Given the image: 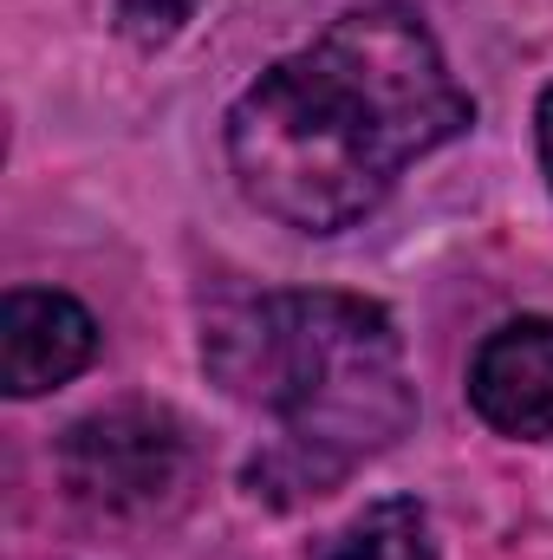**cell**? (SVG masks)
Instances as JSON below:
<instances>
[{"mask_svg": "<svg viewBox=\"0 0 553 560\" xmlns=\"http://www.w3.org/2000/svg\"><path fill=\"white\" fill-rule=\"evenodd\" d=\"M469 125L475 98L449 79L416 7L372 0L235 98L228 163L261 215L299 235H339Z\"/></svg>", "mask_w": 553, "mask_h": 560, "instance_id": "obj_1", "label": "cell"}, {"mask_svg": "<svg viewBox=\"0 0 553 560\" xmlns=\"http://www.w3.org/2000/svg\"><path fill=\"white\" fill-rule=\"evenodd\" d=\"M202 359L235 405L280 423V443L255 463V489L326 495L416 418L404 339L358 293H261L209 326Z\"/></svg>", "mask_w": 553, "mask_h": 560, "instance_id": "obj_2", "label": "cell"}, {"mask_svg": "<svg viewBox=\"0 0 553 560\" xmlns=\"http://www.w3.org/2000/svg\"><path fill=\"white\" fill-rule=\"evenodd\" d=\"M59 482L92 515H156L189 482V436L163 405H111L59 436Z\"/></svg>", "mask_w": 553, "mask_h": 560, "instance_id": "obj_3", "label": "cell"}, {"mask_svg": "<svg viewBox=\"0 0 553 560\" xmlns=\"http://www.w3.org/2000/svg\"><path fill=\"white\" fill-rule=\"evenodd\" d=\"M98 352V319L52 287H13L0 300V392L39 398L79 378Z\"/></svg>", "mask_w": 553, "mask_h": 560, "instance_id": "obj_4", "label": "cell"}, {"mask_svg": "<svg viewBox=\"0 0 553 560\" xmlns=\"http://www.w3.org/2000/svg\"><path fill=\"white\" fill-rule=\"evenodd\" d=\"M469 405L502 436H553V319L528 313L482 339L469 365Z\"/></svg>", "mask_w": 553, "mask_h": 560, "instance_id": "obj_5", "label": "cell"}, {"mask_svg": "<svg viewBox=\"0 0 553 560\" xmlns=\"http://www.w3.org/2000/svg\"><path fill=\"white\" fill-rule=\"evenodd\" d=\"M326 560H430V522L411 495H385L326 548Z\"/></svg>", "mask_w": 553, "mask_h": 560, "instance_id": "obj_6", "label": "cell"}, {"mask_svg": "<svg viewBox=\"0 0 553 560\" xmlns=\"http://www.w3.org/2000/svg\"><path fill=\"white\" fill-rule=\"evenodd\" d=\"M189 13H196V0H125V7H118L125 33H131L138 46H163V39H176Z\"/></svg>", "mask_w": 553, "mask_h": 560, "instance_id": "obj_7", "label": "cell"}, {"mask_svg": "<svg viewBox=\"0 0 553 560\" xmlns=\"http://www.w3.org/2000/svg\"><path fill=\"white\" fill-rule=\"evenodd\" d=\"M534 138H541V170H548V189H553V85L541 92V112H534Z\"/></svg>", "mask_w": 553, "mask_h": 560, "instance_id": "obj_8", "label": "cell"}]
</instances>
